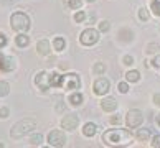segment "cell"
<instances>
[{
  "mask_svg": "<svg viewBox=\"0 0 160 148\" xmlns=\"http://www.w3.org/2000/svg\"><path fill=\"white\" fill-rule=\"evenodd\" d=\"M102 140L106 145H127L130 141V133L122 128H112L104 132Z\"/></svg>",
  "mask_w": 160,
  "mask_h": 148,
  "instance_id": "6da1fadb",
  "label": "cell"
},
{
  "mask_svg": "<svg viewBox=\"0 0 160 148\" xmlns=\"http://www.w3.org/2000/svg\"><path fill=\"white\" fill-rule=\"evenodd\" d=\"M35 127H37V122L32 120V118H25V120L15 123L10 133H12V137H13V138H22L23 135L30 133Z\"/></svg>",
  "mask_w": 160,
  "mask_h": 148,
  "instance_id": "7a4b0ae2",
  "label": "cell"
},
{
  "mask_svg": "<svg viewBox=\"0 0 160 148\" xmlns=\"http://www.w3.org/2000/svg\"><path fill=\"white\" fill-rule=\"evenodd\" d=\"M10 23L15 31H27L30 28V18H28V15L22 13V12H15L10 18Z\"/></svg>",
  "mask_w": 160,
  "mask_h": 148,
  "instance_id": "3957f363",
  "label": "cell"
},
{
  "mask_svg": "<svg viewBox=\"0 0 160 148\" xmlns=\"http://www.w3.org/2000/svg\"><path fill=\"white\" fill-rule=\"evenodd\" d=\"M79 41H81V45H84V46L96 45L98 41H99V33L94 28H88V30H84V31L81 33Z\"/></svg>",
  "mask_w": 160,
  "mask_h": 148,
  "instance_id": "277c9868",
  "label": "cell"
},
{
  "mask_svg": "<svg viewBox=\"0 0 160 148\" xmlns=\"http://www.w3.org/2000/svg\"><path fill=\"white\" fill-rule=\"evenodd\" d=\"M81 86V81H79V76L78 74H64L63 79H61V87L63 89H68V91H74V89H79Z\"/></svg>",
  "mask_w": 160,
  "mask_h": 148,
  "instance_id": "5b68a950",
  "label": "cell"
},
{
  "mask_svg": "<svg viewBox=\"0 0 160 148\" xmlns=\"http://www.w3.org/2000/svg\"><path fill=\"white\" fill-rule=\"evenodd\" d=\"M142 120H144V117H142V112L137 110V109L129 110L127 115H126V123H127V127H130V128L139 127L140 123H142Z\"/></svg>",
  "mask_w": 160,
  "mask_h": 148,
  "instance_id": "8992f818",
  "label": "cell"
},
{
  "mask_svg": "<svg viewBox=\"0 0 160 148\" xmlns=\"http://www.w3.org/2000/svg\"><path fill=\"white\" fill-rule=\"evenodd\" d=\"M35 84H37L41 91H46V89L53 87V82H51V74L50 73H40L37 78H35Z\"/></svg>",
  "mask_w": 160,
  "mask_h": 148,
  "instance_id": "52a82bcc",
  "label": "cell"
},
{
  "mask_svg": "<svg viewBox=\"0 0 160 148\" xmlns=\"http://www.w3.org/2000/svg\"><path fill=\"white\" fill-rule=\"evenodd\" d=\"M64 141H66V137H64L63 132H60V130H51V132H50L48 143L51 146H63Z\"/></svg>",
  "mask_w": 160,
  "mask_h": 148,
  "instance_id": "ba28073f",
  "label": "cell"
},
{
  "mask_svg": "<svg viewBox=\"0 0 160 148\" xmlns=\"http://www.w3.org/2000/svg\"><path fill=\"white\" fill-rule=\"evenodd\" d=\"M109 87H111V82L108 79H104V78H99L96 82H94V94H98V96H104V94H108L109 91Z\"/></svg>",
  "mask_w": 160,
  "mask_h": 148,
  "instance_id": "9c48e42d",
  "label": "cell"
},
{
  "mask_svg": "<svg viewBox=\"0 0 160 148\" xmlns=\"http://www.w3.org/2000/svg\"><path fill=\"white\" fill-rule=\"evenodd\" d=\"M78 123H79L78 115H66L61 120V127L66 128V130H74L76 127H78Z\"/></svg>",
  "mask_w": 160,
  "mask_h": 148,
  "instance_id": "30bf717a",
  "label": "cell"
},
{
  "mask_svg": "<svg viewBox=\"0 0 160 148\" xmlns=\"http://www.w3.org/2000/svg\"><path fill=\"white\" fill-rule=\"evenodd\" d=\"M101 107H102V110H106V112H112V110L117 109V102H116L114 97H106L102 102H101Z\"/></svg>",
  "mask_w": 160,
  "mask_h": 148,
  "instance_id": "8fae6325",
  "label": "cell"
},
{
  "mask_svg": "<svg viewBox=\"0 0 160 148\" xmlns=\"http://www.w3.org/2000/svg\"><path fill=\"white\" fill-rule=\"evenodd\" d=\"M37 50H38V55L48 56L50 55V43H48V40H40L38 45H37Z\"/></svg>",
  "mask_w": 160,
  "mask_h": 148,
  "instance_id": "7c38bea8",
  "label": "cell"
},
{
  "mask_svg": "<svg viewBox=\"0 0 160 148\" xmlns=\"http://www.w3.org/2000/svg\"><path fill=\"white\" fill-rule=\"evenodd\" d=\"M13 58H5V56H0V69L2 71H12L13 69Z\"/></svg>",
  "mask_w": 160,
  "mask_h": 148,
  "instance_id": "4fadbf2b",
  "label": "cell"
},
{
  "mask_svg": "<svg viewBox=\"0 0 160 148\" xmlns=\"http://www.w3.org/2000/svg\"><path fill=\"white\" fill-rule=\"evenodd\" d=\"M96 130H98V127L89 122L82 127V133H84V137H94V135H96Z\"/></svg>",
  "mask_w": 160,
  "mask_h": 148,
  "instance_id": "5bb4252c",
  "label": "cell"
},
{
  "mask_svg": "<svg viewBox=\"0 0 160 148\" xmlns=\"http://www.w3.org/2000/svg\"><path fill=\"white\" fill-rule=\"evenodd\" d=\"M135 137H137L139 141H147L150 138V130L149 128H139V132H137Z\"/></svg>",
  "mask_w": 160,
  "mask_h": 148,
  "instance_id": "9a60e30c",
  "label": "cell"
},
{
  "mask_svg": "<svg viewBox=\"0 0 160 148\" xmlns=\"http://www.w3.org/2000/svg\"><path fill=\"white\" fill-rule=\"evenodd\" d=\"M15 43H17V46H27L28 43H30V38L27 36V35H18V36H17V40H15Z\"/></svg>",
  "mask_w": 160,
  "mask_h": 148,
  "instance_id": "2e32d148",
  "label": "cell"
},
{
  "mask_svg": "<svg viewBox=\"0 0 160 148\" xmlns=\"http://www.w3.org/2000/svg\"><path fill=\"white\" fill-rule=\"evenodd\" d=\"M126 79L129 82H137L140 79V74H139V71H129V73L126 74Z\"/></svg>",
  "mask_w": 160,
  "mask_h": 148,
  "instance_id": "e0dca14e",
  "label": "cell"
},
{
  "mask_svg": "<svg viewBox=\"0 0 160 148\" xmlns=\"http://www.w3.org/2000/svg\"><path fill=\"white\" fill-rule=\"evenodd\" d=\"M69 102L73 104V105H79L82 102V96H81V94H78V92L71 94V96H69Z\"/></svg>",
  "mask_w": 160,
  "mask_h": 148,
  "instance_id": "ac0fdd59",
  "label": "cell"
},
{
  "mask_svg": "<svg viewBox=\"0 0 160 148\" xmlns=\"http://www.w3.org/2000/svg\"><path fill=\"white\" fill-rule=\"evenodd\" d=\"M10 92V86L5 81H0V97H5Z\"/></svg>",
  "mask_w": 160,
  "mask_h": 148,
  "instance_id": "d6986e66",
  "label": "cell"
},
{
  "mask_svg": "<svg viewBox=\"0 0 160 148\" xmlns=\"http://www.w3.org/2000/svg\"><path fill=\"white\" fill-rule=\"evenodd\" d=\"M53 43H55V50H56V51H63V50H64V40H63L61 36L55 38V41H53Z\"/></svg>",
  "mask_w": 160,
  "mask_h": 148,
  "instance_id": "ffe728a7",
  "label": "cell"
},
{
  "mask_svg": "<svg viewBox=\"0 0 160 148\" xmlns=\"http://www.w3.org/2000/svg\"><path fill=\"white\" fill-rule=\"evenodd\" d=\"M152 12L155 13L157 17H160V0H152Z\"/></svg>",
  "mask_w": 160,
  "mask_h": 148,
  "instance_id": "44dd1931",
  "label": "cell"
},
{
  "mask_svg": "<svg viewBox=\"0 0 160 148\" xmlns=\"http://www.w3.org/2000/svg\"><path fill=\"white\" fill-rule=\"evenodd\" d=\"M41 140H43V137H41L40 133H35V135H32L30 143H32V145H40V143H41Z\"/></svg>",
  "mask_w": 160,
  "mask_h": 148,
  "instance_id": "7402d4cb",
  "label": "cell"
},
{
  "mask_svg": "<svg viewBox=\"0 0 160 148\" xmlns=\"http://www.w3.org/2000/svg\"><path fill=\"white\" fill-rule=\"evenodd\" d=\"M104 71H106V68H104L102 63H96V64H94V73H96V74H102Z\"/></svg>",
  "mask_w": 160,
  "mask_h": 148,
  "instance_id": "603a6c76",
  "label": "cell"
},
{
  "mask_svg": "<svg viewBox=\"0 0 160 148\" xmlns=\"http://www.w3.org/2000/svg\"><path fill=\"white\" fill-rule=\"evenodd\" d=\"M139 17H140L142 21H147V20H149V12H147L145 8H140L139 10Z\"/></svg>",
  "mask_w": 160,
  "mask_h": 148,
  "instance_id": "cb8c5ba5",
  "label": "cell"
},
{
  "mask_svg": "<svg viewBox=\"0 0 160 148\" xmlns=\"http://www.w3.org/2000/svg\"><path fill=\"white\" fill-rule=\"evenodd\" d=\"M158 48H160V46H158L157 43H150V45H147V50H145V51L150 55V53H155Z\"/></svg>",
  "mask_w": 160,
  "mask_h": 148,
  "instance_id": "d4e9b609",
  "label": "cell"
},
{
  "mask_svg": "<svg viewBox=\"0 0 160 148\" xmlns=\"http://www.w3.org/2000/svg\"><path fill=\"white\" fill-rule=\"evenodd\" d=\"M109 28H111V25H109V21H108V20H104V21H101V23H99V30H101V31H108Z\"/></svg>",
  "mask_w": 160,
  "mask_h": 148,
  "instance_id": "484cf974",
  "label": "cell"
},
{
  "mask_svg": "<svg viewBox=\"0 0 160 148\" xmlns=\"http://www.w3.org/2000/svg\"><path fill=\"white\" fill-rule=\"evenodd\" d=\"M68 5H69L71 8H79L81 7V0H69Z\"/></svg>",
  "mask_w": 160,
  "mask_h": 148,
  "instance_id": "4316f807",
  "label": "cell"
},
{
  "mask_svg": "<svg viewBox=\"0 0 160 148\" xmlns=\"http://www.w3.org/2000/svg\"><path fill=\"white\" fill-rule=\"evenodd\" d=\"M117 89H119V92L126 94V92L129 91V86L126 84V82H119V86H117Z\"/></svg>",
  "mask_w": 160,
  "mask_h": 148,
  "instance_id": "83f0119b",
  "label": "cell"
},
{
  "mask_svg": "<svg viewBox=\"0 0 160 148\" xmlns=\"http://www.w3.org/2000/svg\"><path fill=\"white\" fill-rule=\"evenodd\" d=\"M84 18H86V13H84V12H78V13L74 15V20L78 21V23H79V21H82Z\"/></svg>",
  "mask_w": 160,
  "mask_h": 148,
  "instance_id": "f1b7e54d",
  "label": "cell"
},
{
  "mask_svg": "<svg viewBox=\"0 0 160 148\" xmlns=\"http://www.w3.org/2000/svg\"><path fill=\"white\" fill-rule=\"evenodd\" d=\"M152 146L153 148H160V135H155L152 138Z\"/></svg>",
  "mask_w": 160,
  "mask_h": 148,
  "instance_id": "f546056e",
  "label": "cell"
},
{
  "mask_svg": "<svg viewBox=\"0 0 160 148\" xmlns=\"http://www.w3.org/2000/svg\"><path fill=\"white\" fill-rule=\"evenodd\" d=\"M122 61H124V64H126V66H130V64L134 63V58H132V56H124Z\"/></svg>",
  "mask_w": 160,
  "mask_h": 148,
  "instance_id": "4dcf8cb0",
  "label": "cell"
},
{
  "mask_svg": "<svg viewBox=\"0 0 160 148\" xmlns=\"http://www.w3.org/2000/svg\"><path fill=\"white\" fill-rule=\"evenodd\" d=\"M8 114H10V112H8L7 107H2V109H0V117H2V118H7Z\"/></svg>",
  "mask_w": 160,
  "mask_h": 148,
  "instance_id": "1f68e13d",
  "label": "cell"
},
{
  "mask_svg": "<svg viewBox=\"0 0 160 148\" xmlns=\"http://www.w3.org/2000/svg\"><path fill=\"white\" fill-rule=\"evenodd\" d=\"M5 45H7V36L3 33H0V48H3Z\"/></svg>",
  "mask_w": 160,
  "mask_h": 148,
  "instance_id": "d6a6232c",
  "label": "cell"
},
{
  "mask_svg": "<svg viewBox=\"0 0 160 148\" xmlns=\"http://www.w3.org/2000/svg\"><path fill=\"white\" fill-rule=\"evenodd\" d=\"M111 123H114V125H117V123H121V117H119V115L111 117Z\"/></svg>",
  "mask_w": 160,
  "mask_h": 148,
  "instance_id": "836d02e7",
  "label": "cell"
},
{
  "mask_svg": "<svg viewBox=\"0 0 160 148\" xmlns=\"http://www.w3.org/2000/svg\"><path fill=\"white\" fill-rule=\"evenodd\" d=\"M152 63H153V66H155V68H160V55H158L155 59H153Z\"/></svg>",
  "mask_w": 160,
  "mask_h": 148,
  "instance_id": "e575fe53",
  "label": "cell"
},
{
  "mask_svg": "<svg viewBox=\"0 0 160 148\" xmlns=\"http://www.w3.org/2000/svg\"><path fill=\"white\" fill-rule=\"evenodd\" d=\"M153 102H155L157 105H160V94H155V96H153Z\"/></svg>",
  "mask_w": 160,
  "mask_h": 148,
  "instance_id": "d590c367",
  "label": "cell"
},
{
  "mask_svg": "<svg viewBox=\"0 0 160 148\" xmlns=\"http://www.w3.org/2000/svg\"><path fill=\"white\" fill-rule=\"evenodd\" d=\"M157 123H158V125H160V114L157 115Z\"/></svg>",
  "mask_w": 160,
  "mask_h": 148,
  "instance_id": "8d00e7d4",
  "label": "cell"
},
{
  "mask_svg": "<svg viewBox=\"0 0 160 148\" xmlns=\"http://www.w3.org/2000/svg\"><path fill=\"white\" fill-rule=\"evenodd\" d=\"M0 148H3V145H2V143H0Z\"/></svg>",
  "mask_w": 160,
  "mask_h": 148,
  "instance_id": "74e56055",
  "label": "cell"
},
{
  "mask_svg": "<svg viewBox=\"0 0 160 148\" xmlns=\"http://www.w3.org/2000/svg\"><path fill=\"white\" fill-rule=\"evenodd\" d=\"M88 2H94V0H88Z\"/></svg>",
  "mask_w": 160,
  "mask_h": 148,
  "instance_id": "f35d334b",
  "label": "cell"
}]
</instances>
